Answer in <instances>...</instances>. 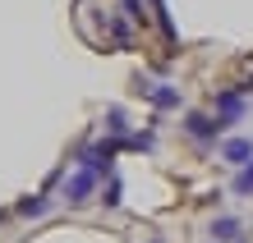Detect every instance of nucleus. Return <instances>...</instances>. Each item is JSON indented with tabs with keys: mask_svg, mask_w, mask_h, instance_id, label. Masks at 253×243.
I'll return each mask as SVG.
<instances>
[{
	"mask_svg": "<svg viewBox=\"0 0 253 243\" xmlns=\"http://www.w3.org/2000/svg\"><path fill=\"white\" fill-rule=\"evenodd\" d=\"M212 234H216V239H240V225H235V220H216Z\"/></svg>",
	"mask_w": 253,
	"mask_h": 243,
	"instance_id": "f03ea898",
	"label": "nucleus"
},
{
	"mask_svg": "<svg viewBox=\"0 0 253 243\" xmlns=\"http://www.w3.org/2000/svg\"><path fill=\"white\" fill-rule=\"evenodd\" d=\"M189 133H193V138H212V124H207V119H198V115H193V119H189Z\"/></svg>",
	"mask_w": 253,
	"mask_h": 243,
	"instance_id": "7ed1b4c3",
	"label": "nucleus"
},
{
	"mask_svg": "<svg viewBox=\"0 0 253 243\" xmlns=\"http://www.w3.org/2000/svg\"><path fill=\"white\" fill-rule=\"evenodd\" d=\"M235 188H240V193H253V165H249V170H240V179H235Z\"/></svg>",
	"mask_w": 253,
	"mask_h": 243,
	"instance_id": "20e7f679",
	"label": "nucleus"
},
{
	"mask_svg": "<svg viewBox=\"0 0 253 243\" xmlns=\"http://www.w3.org/2000/svg\"><path fill=\"white\" fill-rule=\"evenodd\" d=\"M253 156V142H244V138H235V142H226V161H235V165H244Z\"/></svg>",
	"mask_w": 253,
	"mask_h": 243,
	"instance_id": "f257e3e1",
	"label": "nucleus"
}]
</instances>
